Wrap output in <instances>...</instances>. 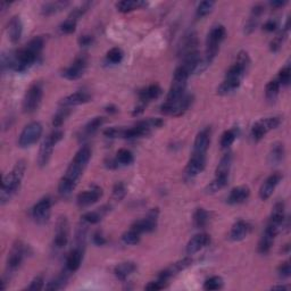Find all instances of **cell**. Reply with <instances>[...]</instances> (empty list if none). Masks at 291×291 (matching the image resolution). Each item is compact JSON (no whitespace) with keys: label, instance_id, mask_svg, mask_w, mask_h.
I'll list each match as a JSON object with an SVG mask.
<instances>
[{"label":"cell","instance_id":"cell-32","mask_svg":"<svg viewBox=\"0 0 291 291\" xmlns=\"http://www.w3.org/2000/svg\"><path fill=\"white\" fill-rule=\"evenodd\" d=\"M137 271V264L135 262H123L114 267V274L121 281H125L130 275Z\"/></svg>","mask_w":291,"mask_h":291},{"label":"cell","instance_id":"cell-50","mask_svg":"<svg viewBox=\"0 0 291 291\" xmlns=\"http://www.w3.org/2000/svg\"><path fill=\"white\" fill-rule=\"evenodd\" d=\"M276 80H278L280 85H283V87H287V85H289L290 80H291V69H290L289 64H287L284 68L280 70Z\"/></svg>","mask_w":291,"mask_h":291},{"label":"cell","instance_id":"cell-51","mask_svg":"<svg viewBox=\"0 0 291 291\" xmlns=\"http://www.w3.org/2000/svg\"><path fill=\"white\" fill-rule=\"evenodd\" d=\"M76 24H78V21L74 20V18L68 17L60 24L59 30L61 33H64V35H72V33L75 32L76 30Z\"/></svg>","mask_w":291,"mask_h":291},{"label":"cell","instance_id":"cell-10","mask_svg":"<svg viewBox=\"0 0 291 291\" xmlns=\"http://www.w3.org/2000/svg\"><path fill=\"white\" fill-rule=\"evenodd\" d=\"M42 132H44V126L40 122L33 121L28 123L18 137V146L21 148H30L36 145L41 138Z\"/></svg>","mask_w":291,"mask_h":291},{"label":"cell","instance_id":"cell-28","mask_svg":"<svg viewBox=\"0 0 291 291\" xmlns=\"http://www.w3.org/2000/svg\"><path fill=\"white\" fill-rule=\"evenodd\" d=\"M250 196V189L247 185H239L233 188L227 198L229 205H240L247 202Z\"/></svg>","mask_w":291,"mask_h":291},{"label":"cell","instance_id":"cell-23","mask_svg":"<svg viewBox=\"0 0 291 291\" xmlns=\"http://www.w3.org/2000/svg\"><path fill=\"white\" fill-rule=\"evenodd\" d=\"M265 7L262 4H257L251 8L250 15L246 22L245 28H243V32H245L246 35H251V33L256 30V27L260 24L261 17L263 15Z\"/></svg>","mask_w":291,"mask_h":291},{"label":"cell","instance_id":"cell-16","mask_svg":"<svg viewBox=\"0 0 291 291\" xmlns=\"http://www.w3.org/2000/svg\"><path fill=\"white\" fill-rule=\"evenodd\" d=\"M192 265V258L190 256L188 257H184V258L180 260L178 262H175V263L171 264L170 266L166 267L161 272H159L158 274V278L160 281H163L165 283H169V281L174 278V276L178 275L181 272L187 270L189 266Z\"/></svg>","mask_w":291,"mask_h":291},{"label":"cell","instance_id":"cell-25","mask_svg":"<svg viewBox=\"0 0 291 291\" xmlns=\"http://www.w3.org/2000/svg\"><path fill=\"white\" fill-rule=\"evenodd\" d=\"M83 254H84L83 248L75 246L73 249L70 251L68 257H66L65 269L69 272H71V273H74V272L78 271L80 269L81 264H82Z\"/></svg>","mask_w":291,"mask_h":291},{"label":"cell","instance_id":"cell-1","mask_svg":"<svg viewBox=\"0 0 291 291\" xmlns=\"http://www.w3.org/2000/svg\"><path fill=\"white\" fill-rule=\"evenodd\" d=\"M45 39L42 37H36L27 44L15 51L2 56V70L6 72L7 70L15 71L17 73H23L30 70L40 58L44 50Z\"/></svg>","mask_w":291,"mask_h":291},{"label":"cell","instance_id":"cell-6","mask_svg":"<svg viewBox=\"0 0 291 291\" xmlns=\"http://www.w3.org/2000/svg\"><path fill=\"white\" fill-rule=\"evenodd\" d=\"M64 138V132L60 128H55L54 131H51L48 136H47L42 144L40 146L39 155H38V165L41 169L46 168L49 164V161L52 157V152L56 145L61 141Z\"/></svg>","mask_w":291,"mask_h":291},{"label":"cell","instance_id":"cell-39","mask_svg":"<svg viewBox=\"0 0 291 291\" xmlns=\"http://www.w3.org/2000/svg\"><path fill=\"white\" fill-rule=\"evenodd\" d=\"M70 5L69 2H51L47 3L41 7V14L44 16H50L60 12L61 9L66 8Z\"/></svg>","mask_w":291,"mask_h":291},{"label":"cell","instance_id":"cell-30","mask_svg":"<svg viewBox=\"0 0 291 291\" xmlns=\"http://www.w3.org/2000/svg\"><path fill=\"white\" fill-rule=\"evenodd\" d=\"M233 161V155L232 152H227L224 154L223 157L219 160V163L215 171V178L217 179H223V180H229V176H230V171Z\"/></svg>","mask_w":291,"mask_h":291},{"label":"cell","instance_id":"cell-31","mask_svg":"<svg viewBox=\"0 0 291 291\" xmlns=\"http://www.w3.org/2000/svg\"><path fill=\"white\" fill-rule=\"evenodd\" d=\"M284 156H285L284 145L282 142H274L270 149L267 160H269V164L271 165H279L283 161Z\"/></svg>","mask_w":291,"mask_h":291},{"label":"cell","instance_id":"cell-60","mask_svg":"<svg viewBox=\"0 0 291 291\" xmlns=\"http://www.w3.org/2000/svg\"><path fill=\"white\" fill-rule=\"evenodd\" d=\"M105 166L109 170H115L117 168H120V165H118L115 157H114V158H107L105 160Z\"/></svg>","mask_w":291,"mask_h":291},{"label":"cell","instance_id":"cell-35","mask_svg":"<svg viewBox=\"0 0 291 291\" xmlns=\"http://www.w3.org/2000/svg\"><path fill=\"white\" fill-rule=\"evenodd\" d=\"M109 211H111V206L106 205V206L98 208V211L84 213L83 215L81 216V219H82V222L87 224H98Z\"/></svg>","mask_w":291,"mask_h":291},{"label":"cell","instance_id":"cell-59","mask_svg":"<svg viewBox=\"0 0 291 291\" xmlns=\"http://www.w3.org/2000/svg\"><path fill=\"white\" fill-rule=\"evenodd\" d=\"M92 241H93L94 245L99 246V247L106 245V243H107V239H106V238H105V236L103 235L102 231H97V232L93 233Z\"/></svg>","mask_w":291,"mask_h":291},{"label":"cell","instance_id":"cell-15","mask_svg":"<svg viewBox=\"0 0 291 291\" xmlns=\"http://www.w3.org/2000/svg\"><path fill=\"white\" fill-rule=\"evenodd\" d=\"M159 211L158 208H152L151 211L147 214L146 217L138 219L132 224L131 228L142 235V233H149L156 230L157 223H158Z\"/></svg>","mask_w":291,"mask_h":291},{"label":"cell","instance_id":"cell-11","mask_svg":"<svg viewBox=\"0 0 291 291\" xmlns=\"http://www.w3.org/2000/svg\"><path fill=\"white\" fill-rule=\"evenodd\" d=\"M193 102V96L191 93H185L184 96L181 98L179 102H176L175 104H163L160 106V113L164 114V115H170L174 117L182 116L183 114L188 111L190 106L192 105Z\"/></svg>","mask_w":291,"mask_h":291},{"label":"cell","instance_id":"cell-54","mask_svg":"<svg viewBox=\"0 0 291 291\" xmlns=\"http://www.w3.org/2000/svg\"><path fill=\"white\" fill-rule=\"evenodd\" d=\"M278 275H279V278L282 279V280L290 278L291 267H290V263L288 261L283 262V263L280 264V266L278 267Z\"/></svg>","mask_w":291,"mask_h":291},{"label":"cell","instance_id":"cell-56","mask_svg":"<svg viewBox=\"0 0 291 291\" xmlns=\"http://www.w3.org/2000/svg\"><path fill=\"white\" fill-rule=\"evenodd\" d=\"M121 128L122 127H108L104 131V136L109 139H116L121 138Z\"/></svg>","mask_w":291,"mask_h":291},{"label":"cell","instance_id":"cell-58","mask_svg":"<svg viewBox=\"0 0 291 291\" xmlns=\"http://www.w3.org/2000/svg\"><path fill=\"white\" fill-rule=\"evenodd\" d=\"M93 40H94V38L91 35H82V36L79 37L78 42H79V45L81 47H83V48H85V47L91 46Z\"/></svg>","mask_w":291,"mask_h":291},{"label":"cell","instance_id":"cell-7","mask_svg":"<svg viewBox=\"0 0 291 291\" xmlns=\"http://www.w3.org/2000/svg\"><path fill=\"white\" fill-rule=\"evenodd\" d=\"M44 98V84L40 81L33 82L23 98V112L25 114H32L38 111Z\"/></svg>","mask_w":291,"mask_h":291},{"label":"cell","instance_id":"cell-9","mask_svg":"<svg viewBox=\"0 0 291 291\" xmlns=\"http://www.w3.org/2000/svg\"><path fill=\"white\" fill-rule=\"evenodd\" d=\"M282 123V118L280 116H270L262 118V120L255 122L250 128V137L255 142L261 141L270 131L279 127Z\"/></svg>","mask_w":291,"mask_h":291},{"label":"cell","instance_id":"cell-14","mask_svg":"<svg viewBox=\"0 0 291 291\" xmlns=\"http://www.w3.org/2000/svg\"><path fill=\"white\" fill-rule=\"evenodd\" d=\"M51 207H52V199L50 197L47 196V197L41 198L39 202L32 207L31 211V215L32 218L35 219V222L37 224H40V225L48 222L51 213Z\"/></svg>","mask_w":291,"mask_h":291},{"label":"cell","instance_id":"cell-47","mask_svg":"<svg viewBox=\"0 0 291 291\" xmlns=\"http://www.w3.org/2000/svg\"><path fill=\"white\" fill-rule=\"evenodd\" d=\"M123 57H124L123 50L121 48H117V47H115V48H112L107 52L106 60L108 61V63L116 65V64L121 63V61L123 60Z\"/></svg>","mask_w":291,"mask_h":291},{"label":"cell","instance_id":"cell-20","mask_svg":"<svg viewBox=\"0 0 291 291\" xmlns=\"http://www.w3.org/2000/svg\"><path fill=\"white\" fill-rule=\"evenodd\" d=\"M207 157L191 155L184 170V178L188 181H192L196 176H198L206 168Z\"/></svg>","mask_w":291,"mask_h":291},{"label":"cell","instance_id":"cell-62","mask_svg":"<svg viewBox=\"0 0 291 291\" xmlns=\"http://www.w3.org/2000/svg\"><path fill=\"white\" fill-rule=\"evenodd\" d=\"M285 4H287V2H271L270 6L273 8H280V7H283Z\"/></svg>","mask_w":291,"mask_h":291},{"label":"cell","instance_id":"cell-40","mask_svg":"<svg viewBox=\"0 0 291 291\" xmlns=\"http://www.w3.org/2000/svg\"><path fill=\"white\" fill-rule=\"evenodd\" d=\"M192 221L196 229H205L209 223V213L205 208L199 207L193 213Z\"/></svg>","mask_w":291,"mask_h":291},{"label":"cell","instance_id":"cell-36","mask_svg":"<svg viewBox=\"0 0 291 291\" xmlns=\"http://www.w3.org/2000/svg\"><path fill=\"white\" fill-rule=\"evenodd\" d=\"M276 236L273 232H271L265 229L263 232V236H262L261 240L258 242V252L262 255H266L269 254L272 246H273L274 240H275Z\"/></svg>","mask_w":291,"mask_h":291},{"label":"cell","instance_id":"cell-12","mask_svg":"<svg viewBox=\"0 0 291 291\" xmlns=\"http://www.w3.org/2000/svg\"><path fill=\"white\" fill-rule=\"evenodd\" d=\"M284 221H285V205L283 202H278L274 205L273 208H272L271 216L265 229L278 236L281 230L283 229Z\"/></svg>","mask_w":291,"mask_h":291},{"label":"cell","instance_id":"cell-48","mask_svg":"<svg viewBox=\"0 0 291 291\" xmlns=\"http://www.w3.org/2000/svg\"><path fill=\"white\" fill-rule=\"evenodd\" d=\"M214 5L215 3L214 2H202L199 5L197 9H196V17L197 18H203L205 16H207L209 13L213 11Z\"/></svg>","mask_w":291,"mask_h":291},{"label":"cell","instance_id":"cell-38","mask_svg":"<svg viewBox=\"0 0 291 291\" xmlns=\"http://www.w3.org/2000/svg\"><path fill=\"white\" fill-rule=\"evenodd\" d=\"M147 3L140 2V0H124L116 4V8L120 13H130L136 11V9H140L141 7L146 6Z\"/></svg>","mask_w":291,"mask_h":291},{"label":"cell","instance_id":"cell-57","mask_svg":"<svg viewBox=\"0 0 291 291\" xmlns=\"http://www.w3.org/2000/svg\"><path fill=\"white\" fill-rule=\"evenodd\" d=\"M166 285H168V283H165V282H163V281H160L159 279H157L156 281H151V282L148 283L145 287V289L157 291V290H161V289L166 288Z\"/></svg>","mask_w":291,"mask_h":291},{"label":"cell","instance_id":"cell-45","mask_svg":"<svg viewBox=\"0 0 291 291\" xmlns=\"http://www.w3.org/2000/svg\"><path fill=\"white\" fill-rule=\"evenodd\" d=\"M140 239H141L140 233L136 230H133L132 228H130V230L128 231L124 232L122 236L123 243H125V245H128V246L138 245V243L140 242Z\"/></svg>","mask_w":291,"mask_h":291},{"label":"cell","instance_id":"cell-27","mask_svg":"<svg viewBox=\"0 0 291 291\" xmlns=\"http://www.w3.org/2000/svg\"><path fill=\"white\" fill-rule=\"evenodd\" d=\"M161 92H163V90L159 87V84L154 83L148 85L147 88L141 89L140 91L138 92V97H139V103L138 104H142L147 106V105L152 102V100L159 98Z\"/></svg>","mask_w":291,"mask_h":291},{"label":"cell","instance_id":"cell-52","mask_svg":"<svg viewBox=\"0 0 291 291\" xmlns=\"http://www.w3.org/2000/svg\"><path fill=\"white\" fill-rule=\"evenodd\" d=\"M126 187L123 182H116L115 185L113 187V198L116 200V202H121L126 196Z\"/></svg>","mask_w":291,"mask_h":291},{"label":"cell","instance_id":"cell-8","mask_svg":"<svg viewBox=\"0 0 291 291\" xmlns=\"http://www.w3.org/2000/svg\"><path fill=\"white\" fill-rule=\"evenodd\" d=\"M28 250H30V247L25 245L22 240H16L13 243L7 257V274L12 275L20 269L28 255Z\"/></svg>","mask_w":291,"mask_h":291},{"label":"cell","instance_id":"cell-26","mask_svg":"<svg viewBox=\"0 0 291 291\" xmlns=\"http://www.w3.org/2000/svg\"><path fill=\"white\" fill-rule=\"evenodd\" d=\"M251 231V225L247 221H243V219H239L235 224H233L230 231V235L229 238L232 241H241L243 239H246L247 236L249 235Z\"/></svg>","mask_w":291,"mask_h":291},{"label":"cell","instance_id":"cell-33","mask_svg":"<svg viewBox=\"0 0 291 291\" xmlns=\"http://www.w3.org/2000/svg\"><path fill=\"white\" fill-rule=\"evenodd\" d=\"M289 30H290V18H287V22H285L282 30H281L278 35L274 37V39L271 41V44H270L271 51L278 52L281 49V47L283 46V44L289 36Z\"/></svg>","mask_w":291,"mask_h":291},{"label":"cell","instance_id":"cell-46","mask_svg":"<svg viewBox=\"0 0 291 291\" xmlns=\"http://www.w3.org/2000/svg\"><path fill=\"white\" fill-rule=\"evenodd\" d=\"M228 184H229V180L215 178L211 183L207 185L206 189H205V191H206V193H216L217 191H219V190L225 188Z\"/></svg>","mask_w":291,"mask_h":291},{"label":"cell","instance_id":"cell-17","mask_svg":"<svg viewBox=\"0 0 291 291\" xmlns=\"http://www.w3.org/2000/svg\"><path fill=\"white\" fill-rule=\"evenodd\" d=\"M70 237V224L66 216H60L56 223L54 246L57 249H63L69 243Z\"/></svg>","mask_w":291,"mask_h":291},{"label":"cell","instance_id":"cell-43","mask_svg":"<svg viewBox=\"0 0 291 291\" xmlns=\"http://www.w3.org/2000/svg\"><path fill=\"white\" fill-rule=\"evenodd\" d=\"M71 115V108L69 107H61L57 111L55 116L52 117V126L55 128H60L64 122L68 120V117Z\"/></svg>","mask_w":291,"mask_h":291},{"label":"cell","instance_id":"cell-2","mask_svg":"<svg viewBox=\"0 0 291 291\" xmlns=\"http://www.w3.org/2000/svg\"><path fill=\"white\" fill-rule=\"evenodd\" d=\"M90 158H91V148L89 146L81 147L58 183V192L61 196L66 197L73 192L80 179L82 178L84 170L87 169Z\"/></svg>","mask_w":291,"mask_h":291},{"label":"cell","instance_id":"cell-4","mask_svg":"<svg viewBox=\"0 0 291 291\" xmlns=\"http://www.w3.org/2000/svg\"><path fill=\"white\" fill-rule=\"evenodd\" d=\"M26 170L25 160H18L14 166L13 170L4 176L2 182V189H0V204L6 205L11 202L14 196L20 191L22 180L24 178Z\"/></svg>","mask_w":291,"mask_h":291},{"label":"cell","instance_id":"cell-53","mask_svg":"<svg viewBox=\"0 0 291 291\" xmlns=\"http://www.w3.org/2000/svg\"><path fill=\"white\" fill-rule=\"evenodd\" d=\"M44 285H45L44 276H42V275H37L36 278L31 281L30 284L27 285V287H26V290L38 291V290L44 289Z\"/></svg>","mask_w":291,"mask_h":291},{"label":"cell","instance_id":"cell-44","mask_svg":"<svg viewBox=\"0 0 291 291\" xmlns=\"http://www.w3.org/2000/svg\"><path fill=\"white\" fill-rule=\"evenodd\" d=\"M115 158L120 166L131 165L133 161H135V156H133V154L130 150L125 149V148H122V149H120L116 152Z\"/></svg>","mask_w":291,"mask_h":291},{"label":"cell","instance_id":"cell-42","mask_svg":"<svg viewBox=\"0 0 291 291\" xmlns=\"http://www.w3.org/2000/svg\"><path fill=\"white\" fill-rule=\"evenodd\" d=\"M238 138V128L233 127L230 130H227L223 133L221 137V141H219V145H221L222 149H229L232 146L233 142L236 141Z\"/></svg>","mask_w":291,"mask_h":291},{"label":"cell","instance_id":"cell-63","mask_svg":"<svg viewBox=\"0 0 291 291\" xmlns=\"http://www.w3.org/2000/svg\"><path fill=\"white\" fill-rule=\"evenodd\" d=\"M272 289H273V290H276V289H278V290H288L289 287H288V285H283L282 284V285H274V287H272Z\"/></svg>","mask_w":291,"mask_h":291},{"label":"cell","instance_id":"cell-19","mask_svg":"<svg viewBox=\"0 0 291 291\" xmlns=\"http://www.w3.org/2000/svg\"><path fill=\"white\" fill-rule=\"evenodd\" d=\"M103 197V189L99 185L93 184L92 187L80 192L76 197V204L81 208H85L96 204L98 200Z\"/></svg>","mask_w":291,"mask_h":291},{"label":"cell","instance_id":"cell-5","mask_svg":"<svg viewBox=\"0 0 291 291\" xmlns=\"http://www.w3.org/2000/svg\"><path fill=\"white\" fill-rule=\"evenodd\" d=\"M225 37L227 30L223 25L214 26L212 30L209 31L206 40V50H205V55L204 57H202V60H200L197 73H203L204 71H206L209 66H211L219 50V45L224 41Z\"/></svg>","mask_w":291,"mask_h":291},{"label":"cell","instance_id":"cell-3","mask_svg":"<svg viewBox=\"0 0 291 291\" xmlns=\"http://www.w3.org/2000/svg\"><path fill=\"white\" fill-rule=\"evenodd\" d=\"M250 66V57L248 52L241 50L238 52L235 61L228 69L223 82L218 85L217 93L221 96H228L240 88L242 80L249 70Z\"/></svg>","mask_w":291,"mask_h":291},{"label":"cell","instance_id":"cell-21","mask_svg":"<svg viewBox=\"0 0 291 291\" xmlns=\"http://www.w3.org/2000/svg\"><path fill=\"white\" fill-rule=\"evenodd\" d=\"M283 179V175L280 173V172H275V173L271 174L269 178H267L263 184L261 185L260 188V198L262 200H267L272 195H273L275 188L278 187L279 183L281 182V180Z\"/></svg>","mask_w":291,"mask_h":291},{"label":"cell","instance_id":"cell-22","mask_svg":"<svg viewBox=\"0 0 291 291\" xmlns=\"http://www.w3.org/2000/svg\"><path fill=\"white\" fill-rule=\"evenodd\" d=\"M209 243H211V237H209V235H207V233H199V235H196L189 240L187 247H185V252H187L188 256L195 255L196 252L200 251L203 248L209 246Z\"/></svg>","mask_w":291,"mask_h":291},{"label":"cell","instance_id":"cell-18","mask_svg":"<svg viewBox=\"0 0 291 291\" xmlns=\"http://www.w3.org/2000/svg\"><path fill=\"white\" fill-rule=\"evenodd\" d=\"M211 141H212V130L211 127L207 126L203 128L202 131H199L197 137H196L191 155L207 157V151L209 149V146H211Z\"/></svg>","mask_w":291,"mask_h":291},{"label":"cell","instance_id":"cell-29","mask_svg":"<svg viewBox=\"0 0 291 291\" xmlns=\"http://www.w3.org/2000/svg\"><path fill=\"white\" fill-rule=\"evenodd\" d=\"M7 33L12 44H17L21 40L23 35V23L20 16L15 15L11 18L7 25Z\"/></svg>","mask_w":291,"mask_h":291},{"label":"cell","instance_id":"cell-41","mask_svg":"<svg viewBox=\"0 0 291 291\" xmlns=\"http://www.w3.org/2000/svg\"><path fill=\"white\" fill-rule=\"evenodd\" d=\"M280 89H281V85L278 82V80L275 79V80L270 81V82L266 84V88H265L266 99L269 100L270 103H274L276 98H278V96H279Z\"/></svg>","mask_w":291,"mask_h":291},{"label":"cell","instance_id":"cell-49","mask_svg":"<svg viewBox=\"0 0 291 291\" xmlns=\"http://www.w3.org/2000/svg\"><path fill=\"white\" fill-rule=\"evenodd\" d=\"M223 279L221 276H212V278L207 279L204 283V289L212 291V290H218L223 288Z\"/></svg>","mask_w":291,"mask_h":291},{"label":"cell","instance_id":"cell-13","mask_svg":"<svg viewBox=\"0 0 291 291\" xmlns=\"http://www.w3.org/2000/svg\"><path fill=\"white\" fill-rule=\"evenodd\" d=\"M88 68V57L85 55H80L73 60V63L68 68H65L61 72L64 79L74 81L82 78Z\"/></svg>","mask_w":291,"mask_h":291},{"label":"cell","instance_id":"cell-24","mask_svg":"<svg viewBox=\"0 0 291 291\" xmlns=\"http://www.w3.org/2000/svg\"><path fill=\"white\" fill-rule=\"evenodd\" d=\"M91 100V94L87 91H76L74 93L69 94L68 97L60 100L59 105L61 107H69L72 108L79 105H83L89 103Z\"/></svg>","mask_w":291,"mask_h":291},{"label":"cell","instance_id":"cell-34","mask_svg":"<svg viewBox=\"0 0 291 291\" xmlns=\"http://www.w3.org/2000/svg\"><path fill=\"white\" fill-rule=\"evenodd\" d=\"M105 123V117L103 116H97V117H93L92 120H90L85 125L82 127V130H81V139H85V138H89L93 136L94 133H96L100 127L104 125Z\"/></svg>","mask_w":291,"mask_h":291},{"label":"cell","instance_id":"cell-55","mask_svg":"<svg viewBox=\"0 0 291 291\" xmlns=\"http://www.w3.org/2000/svg\"><path fill=\"white\" fill-rule=\"evenodd\" d=\"M278 27H279V21L276 20V18H270V20H267L265 23H264V25H263V30L265 32H274L278 30Z\"/></svg>","mask_w":291,"mask_h":291},{"label":"cell","instance_id":"cell-37","mask_svg":"<svg viewBox=\"0 0 291 291\" xmlns=\"http://www.w3.org/2000/svg\"><path fill=\"white\" fill-rule=\"evenodd\" d=\"M70 273L68 270L65 269L63 273L57 275L54 280H51L48 284L46 285V290H51V291H56V290H61L66 287L68 284V281L70 278Z\"/></svg>","mask_w":291,"mask_h":291},{"label":"cell","instance_id":"cell-61","mask_svg":"<svg viewBox=\"0 0 291 291\" xmlns=\"http://www.w3.org/2000/svg\"><path fill=\"white\" fill-rule=\"evenodd\" d=\"M105 112L108 113V114H116L118 113V108L115 106V105H108V106L105 107Z\"/></svg>","mask_w":291,"mask_h":291}]
</instances>
